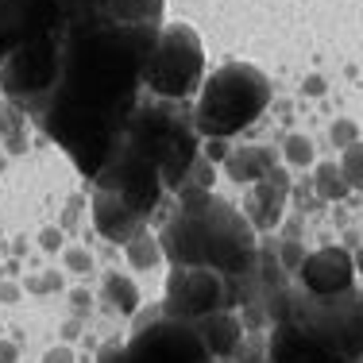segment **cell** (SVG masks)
I'll use <instances>...</instances> for the list:
<instances>
[{
    "label": "cell",
    "instance_id": "obj_1",
    "mask_svg": "<svg viewBox=\"0 0 363 363\" xmlns=\"http://www.w3.org/2000/svg\"><path fill=\"white\" fill-rule=\"evenodd\" d=\"M159 244L170 267H209L224 274L247 271L259 255L252 220L220 197H213L201 213H174L162 224Z\"/></svg>",
    "mask_w": 363,
    "mask_h": 363
},
{
    "label": "cell",
    "instance_id": "obj_2",
    "mask_svg": "<svg viewBox=\"0 0 363 363\" xmlns=\"http://www.w3.org/2000/svg\"><path fill=\"white\" fill-rule=\"evenodd\" d=\"M271 101V82L263 70L247 62L220 66L209 82L201 85V101L194 108V128L197 135L209 140H228V135L244 132L247 124H255V116Z\"/></svg>",
    "mask_w": 363,
    "mask_h": 363
},
{
    "label": "cell",
    "instance_id": "obj_3",
    "mask_svg": "<svg viewBox=\"0 0 363 363\" xmlns=\"http://www.w3.org/2000/svg\"><path fill=\"white\" fill-rule=\"evenodd\" d=\"M224 359L205 333V321H174L162 309L135 317L120 363H217Z\"/></svg>",
    "mask_w": 363,
    "mask_h": 363
},
{
    "label": "cell",
    "instance_id": "obj_4",
    "mask_svg": "<svg viewBox=\"0 0 363 363\" xmlns=\"http://www.w3.org/2000/svg\"><path fill=\"white\" fill-rule=\"evenodd\" d=\"M205 47L189 23H162L159 43L143 66V85L159 101H189L201 89Z\"/></svg>",
    "mask_w": 363,
    "mask_h": 363
},
{
    "label": "cell",
    "instance_id": "obj_5",
    "mask_svg": "<svg viewBox=\"0 0 363 363\" xmlns=\"http://www.w3.org/2000/svg\"><path fill=\"white\" fill-rule=\"evenodd\" d=\"M58 70H62V50H58V35L50 28V31L31 35L28 43H20L4 58V66H0V89L39 116L58 85Z\"/></svg>",
    "mask_w": 363,
    "mask_h": 363
},
{
    "label": "cell",
    "instance_id": "obj_6",
    "mask_svg": "<svg viewBox=\"0 0 363 363\" xmlns=\"http://www.w3.org/2000/svg\"><path fill=\"white\" fill-rule=\"evenodd\" d=\"M159 309L174 321H201L213 313H228V309H236L232 274L209 271V267H170Z\"/></svg>",
    "mask_w": 363,
    "mask_h": 363
},
{
    "label": "cell",
    "instance_id": "obj_7",
    "mask_svg": "<svg viewBox=\"0 0 363 363\" xmlns=\"http://www.w3.org/2000/svg\"><path fill=\"white\" fill-rule=\"evenodd\" d=\"M50 28H58L55 0H0V58Z\"/></svg>",
    "mask_w": 363,
    "mask_h": 363
},
{
    "label": "cell",
    "instance_id": "obj_8",
    "mask_svg": "<svg viewBox=\"0 0 363 363\" xmlns=\"http://www.w3.org/2000/svg\"><path fill=\"white\" fill-rule=\"evenodd\" d=\"M298 282L309 294H344L356 282V259L344 247H321L298 267Z\"/></svg>",
    "mask_w": 363,
    "mask_h": 363
},
{
    "label": "cell",
    "instance_id": "obj_9",
    "mask_svg": "<svg viewBox=\"0 0 363 363\" xmlns=\"http://www.w3.org/2000/svg\"><path fill=\"white\" fill-rule=\"evenodd\" d=\"M286 197H290V174L282 167H274L271 174H263L252 186L244 217L252 220L255 232H274L282 224V213H286Z\"/></svg>",
    "mask_w": 363,
    "mask_h": 363
},
{
    "label": "cell",
    "instance_id": "obj_10",
    "mask_svg": "<svg viewBox=\"0 0 363 363\" xmlns=\"http://www.w3.org/2000/svg\"><path fill=\"white\" fill-rule=\"evenodd\" d=\"M89 213H93V224H97V232L112 244H128L132 236H140L147 228V217L143 213H135L132 205L124 201V197L108 194V189H97L93 186V201H89Z\"/></svg>",
    "mask_w": 363,
    "mask_h": 363
},
{
    "label": "cell",
    "instance_id": "obj_11",
    "mask_svg": "<svg viewBox=\"0 0 363 363\" xmlns=\"http://www.w3.org/2000/svg\"><path fill=\"white\" fill-rule=\"evenodd\" d=\"M274 170V151H267V147H247V151H232L228 159H224V174L232 182H240V186H255L263 174H271Z\"/></svg>",
    "mask_w": 363,
    "mask_h": 363
},
{
    "label": "cell",
    "instance_id": "obj_12",
    "mask_svg": "<svg viewBox=\"0 0 363 363\" xmlns=\"http://www.w3.org/2000/svg\"><path fill=\"white\" fill-rule=\"evenodd\" d=\"M101 301H105L112 313L132 317L135 309H140V290H135V282H132V279H124V274H105V286H101Z\"/></svg>",
    "mask_w": 363,
    "mask_h": 363
},
{
    "label": "cell",
    "instance_id": "obj_13",
    "mask_svg": "<svg viewBox=\"0 0 363 363\" xmlns=\"http://www.w3.org/2000/svg\"><path fill=\"white\" fill-rule=\"evenodd\" d=\"M124 255H128V263L135 267V271H151V267H159L162 259V244H159V232H151V228H143L140 236H132L124 244Z\"/></svg>",
    "mask_w": 363,
    "mask_h": 363
},
{
    "label": "cell",
    "instance_id": "obj_14",
    "mask_svg": "<svg viewBox=\"0 0 363 363\" xmlns=\"http://www.w3.org/2000/svg\"><path fill=\"white\" fill-rule=\"evenodd\" d=\"M313 182H317V197H321V201H344V197L352 194L348 178H344V170L336 167V162H321Z\"/></svg>",
    "mask_w": 363,
    "mask_h": 363
},
{
    "label": "cell",
    "instance_id": "obj_15",
    "mask_svg": "<svg viewBox=\"0 0 363 363\" xmlns=\"http://www.w3.org/2000/svg\"><path fill=\"white\" fill-rule=\"evenodd\" d=\"M340 170H344V178H348L352 189H363V143H359V140L352 143V147H344Z\"/></svg>",
    "mask_w": 363,
    "mask_h": 363
},
{
    "label": "cell",
    "instance_id": "obj_16",
    "mask_svg": "<svg viewBox=\"0 0 363 363\" xmlns=\"http://www.w3.org/2000/svg\"><path fill=\"white\" fill-rule=\"evenodd\" d=\"M274 247H279V263L286 267V274H298V267L306 263V252H301L298 236H294V232H290V236L282 240V244H274Z\"/></svg>",
    "mask_w": 363,
    "mask_h": 363
},
{
    "label": "cell",
    "instance_id": "obj_17",
    "mask_svg": "<svg viewBox=\"0 0 363 363\" xmlns=\"http://www.w3.org/2000/svg\"><path fill=\"white\" fill-rule=\"evenodd\" d=\"M286 162H294V167H309V162H313V140L290 135L286 140Z\"/></svg>",
    "mask_w": 363,
    "mask_h": 363
},
{
    "label": "cell",
    "instance_id": "obj_18",
    "mask_svg": "<svg viewBox=\"0 0 363 363\" xmlns=\"http://www.w3.org/2000/svg\"><path fill=\"white\" fill-rule=\"evenodd\" d=\"M23 290H28V294H55V290H62V274H58V271H43V274H35V279L23 282Z\"/></svg>",
    "mask_w": 363,
    "mask_h": 363
},
{
    "label": "cell",
    "instance_id": "obj_19",
    "mask_svg": "<svg viewBox=\"0 0 363 363\" xmlns=\"http://www.w3.org/2000/svg\"><path fill=\"white\" fill-rule=\"evenodd\" d=\"M62 263L70 267V271H77V274L93 271V255L85 252V247H62Z\"/></svg>",
    "mask_w": 363,
    "mask_h": 363
},
{
    "label": "cell",
    "instance_id": "obj_20",
    "mask_svg": "<svg viewBox=\"0 0 363 363\" xmlns=\"http://www.w3.org/2000/svg\"><path fill=\"white\" fill-rule=\"evenodd\" d=\"M82 209H85V197H82V194H74L70 201H66V209H62V220H58V228L70 232L74 224H77V217H82Z\"/></svg>",
    "mask_w": 363,
    "mask_h": 363
},
{
    "label": "cell",
    "instance_id": "obj_21",
    "mask_svg": "<svg viewBox=\"0 0 363 363\" xmlns=\"http://www.w3.org/2000/svg\"><path fill=\"white\" fill-rule=\"evenodd\" d=\"M39 247H43L47 255H55L58 247H62V228H58V224H50V228H43V232H39Z\"/></svg>",
    "mask_w": 363,
    "mask_h": 363
},
{
    "label": "cell",
    "instance_id": "obj_22",
    "mask_svg": "<svg viewBox=\"0 0 363 363\" xmlns=\"http://www.w3.org/2000/svg\"><path fill=\"white\" fill-rule=\"evenodd\" d=\"M333 143L336 147H352L356 143V124H352V120H340V124L333 128Z\"/></svg>",
    "mask_w": 363,
    "mask_h": 363
},
{
    "label": "cell",
    "instance_id": "obj_23",
    "mask_svg": "<svg viewBox=\"0 0 363 363\" xmlns=\"http://www.w3.org/2000/svg\"><path fill=\"white\" fill-rule=\"evenodd\" d=\"M120 356H124V340H108V344H101L97 363H120Z\"/></svg>",
    "mask_w": 363,
    "mask_h": 363
},
{
    "label": "cell",
    "instance_id": "obj_24",
    "mask_svg": "<svg viewBox=\"0 0 363 363\" xmlns=\"http://www.w3.org/2000/svg\"><path fill=\"white\" fill-rule=\"evenodd\" d=\"M89 290H70V306H74V313L77 317H85V313H89Z\"/></svg>",
    "mask_w": 363,
    "mask_h": 363
},
{
    "label": "cell",
    "instance_id": "obj_25",
    "mask_svg": "<svg viewBox=\"0 0 363 363\" xmlns=\"http://www.w3.org/2000/svg\"><path fill=\"white\" fill-rule=\"evenodd\" d=\"M20 359V344L16 340H0V363H16Z\"/></svg>",
    "mask_w": 363,
    "mask_h": 363
},
{
    "label": "cell",
    "instance_id": "obj_26",
    "mask_svg": "<svg viewBox=\"0 0 363 363\" xmlns=\"http://www.w3.org/2000/svg\"><path fill=\"white\" fill-rule=\"evenodd\" d=\"M20 286H16V282H0V301H4V306H12V301H20Z\"/></svg>",
    "mask_w": 363,
    "mask_h": 363
},
{
    "label": "cell",
    "instance_id": "obj_27",
    "mask_svg": "<svg viewBox=\"0 0 363 363\" xmlns=\"http://www.w3.org/2000/svg\"><path fill=\"white\" fill-rule=\"evenodd\" d=\"M43 363H74V352L70 348H50L47 356H43Z\"/></svg>",
    "mask_w": 363,
    "mask_h": 363
},
{
    "label": "cell",
    "instance_id": "obj_28",
    "mask_svg": "<svg viewBox=\"0 0 363 363\" xmlns=\"http://www.w3.org/2000/svg\"><path fill=\"white\" fill-rule=\"evenodd\" d=\"M77 333H82V317H74V321L62 325V336H77Z\"/></svg>",
    "mask_w": 363,
    "mask_h": 363
},
{
    "label": "cell",
    "instance_id": "obj_29",
    "mask_svg": "<svg viewBox=\"0 0 363 363\" xmlns=\"http://www.w3.org/2000/svg\"><path fill=\"white\" fill-rule=\"evenodd\" d=\"M356 267H359V271H363V247H359V255H356Z\"/></svg>",
    "mask_w": 363,
    "mask_h": 363
}]
</instances>
